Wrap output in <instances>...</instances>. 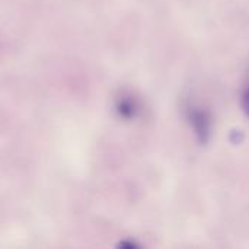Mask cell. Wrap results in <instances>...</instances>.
I'll return each instance as SVG.
<instances>
[{
  "instance_id": "6da1fadb",
  "label": "cell",
  "mask_w": 249,
  "mask_h": 249,
  "mask_svg": "<svg viewBox=\"0 0 249 249\" xmlns=\"http://www.w3.org/2000/svg\"><path fill=\"white\" fill-rule=\"evenodd\" d=\"M188 124L201 143H207L213 134V117L209 109L201 105L191 104L185 109Z\"/></svg>"
},
{
  "instance_id": "7a4b0ae2",
  "label": "cell",
  "mask_w": 249,
  "mask_h": 249,
  "mask_svg": "<svg viewBox=\"0 0 249 249\" xmlns=\"http://www.w3.org/2000/svg\"><path fill=\"white\" fill-rule=\"evenodd\" d=\"M242 108H244L245 114L249 117V79L247 86L244 88V93H242Z\"/></svg>"
}]
</instances>
